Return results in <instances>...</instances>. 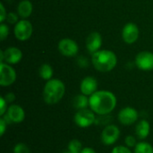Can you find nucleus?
<instances>
[{
    "label": "nucleus",
    "mask_w": 153,
    "mask_h": 153,
    "mask_svg": "<svg viewBox=\"0 0 153 153\" xmlns=\"http://www.w3.org/2000/svg\"><path fill=\"white\" fill-rule=\"evenodd\" d=\"M117 97L109 91H97L89 98V107L97 115H109L117 107Z\"/></svg>",
    "instance_id": "nucleus-1"
},
{
    "label": "nucleus",
    "mask_w": 153,
    "mask_h": 153,
    "mask_svg": "<svg viewBox=\"0 0 153 153\" xmlns=\"http://www.w3.org/2000/svg\"><path fill=\"white\" fill-rule=\"evenodd\" d=\"M91 63L97 71L108 73L116 67L117 64V57L111 50H99L91 55Z\"/></svg>",
    "instance_id": "nucleus-2"
},
{
    "label": "nucleus",
    "mask_w": 153,
    "mask_h": 153,
    "mask_svg": "<svg viewBox=\"0 0 153 153\" xmlns=\"http://www.w3.org/2000/svg\"><path fill=\"white\" fill-rule=\"evenodd\" d=\"M65 93V83L59 79H50L44 86L43 100L48 105H55L63 99Z\"/></svg>",
    "instance_id": "nucleus-3"
},
{
    "label": "nucleus",
    "mask_w": 153,
    "mask_h": 153,
    "mask_svg": "<svg viewBox=\"0 0 153 153\" xmlns=\"http://www.w3.org/2000/svg\"><path fill=\"white\" fill-rule=\"evenodd\" d=\"M74 121L77 126L81 128H88L95 124L96 116L91 109H81L75 113Z\"/></svg>",
    "instance_id": "nucleus-4"
},
{
    "label": "nucleus",
    "mask_w": 153,
    "mask_h": 153,
    "mask_svg": "<svg viewBox=\"0 0 153 153\" xmlns=\"http://www.w3.org/2000/svg\"><path fill=\"white\" fill-rule=\"evenodd\" d=\"M33 32V27L30 22L26 19L20 20L15 25L13 29V33L15 38L20 41L28 40Z\"/></svg>",
    "instance_id": "nucleus-5"
},
{
    "label": "nucleus",
    "mask_w": 153,
    "mask_h": 153,
    "mask_svg": "<svg viewBox=\"0 0 153 153\" xmlns=\"http://www.w3.org/2000/svg\"><path fill=\"white\" fill-rule=\"evenodd\" d=\"M16 77L15 70L9 64L0 63V85L2 87H7L14 83Z\"/></svg>",
    "instance_id": "nucleus-6"
},
{
    "label": "nucleus",
    "mask_w": 153,
    "mask_h": 153,
    "mask_svg": "<svg viewBox=\"0 0 153 153\" xmlns=\"http://www.w3.org/2000/svg\"><path fill=\"white\" fill-rule=\"evenodd\" d=\"M3 117L6 120L8 124H19L25 119V111L20 105L12 104L8 107L7 112Z\"/></svg>",
    "instance_id": "nucleus-7"
},
{
    "label": "nucleus",
    "mask_w": 153,
    "mask_h": 153,
    "mask_svg": "<svg viewBox=\"0 0 153 153\" xmlns=\"http://www.w3.org/2000/svg\"><path fill=\"white\" fill-rule=\"evenodd\" d=\"M138 118V111L132 107H126L122 108L117 115V119L123 126H132L137 122Z\"/></svg>",
    "instance_id": "nucleus-8"
},
{
    "label": "nucleus",
    "mask_w": 153,
    "mask_h": 153,
    "mask_svg": "<svg viewBox=\"0 0 153 153\" xmlns=\"http://www.w3.org/2000/svg\"><path fill=\"white\" fill-rule=\"evenodd\" d=\"M120 137V130L115 125H108L104 127L101 133V142L105 145H113Z\"/></svg>",
    "instance_id": "nucleus-9"
},
{
    "label": "nucleus",
    "mask_w": 153,
    "mask_h": 153,
    "mask_svg": "<svg viewBox=\"0 0 153 153\" xmlns=\"http://www.w3.org/2000/svg\"><path fill=\"white\" fill-rule=\"evenodd\" d=\"M58 50L64 56L72 57L78 54L79 47L74 39H63L58 43Z\"/></svg>",
    "instance_id": "nucleus-10"
},
{
    "label": "nucleus",
    "mask_w": 153,
    "mask_h": 153,
    "mask_svg": "<svg viewBox=\"0 0 153 153\" xmlns=\"http://www.w3.org/2000/svg\"><path fill=\"white\" fill-rule=\"evenodd\" d=\"M135 65L142 71L153 70V53L142 51L135 56Z\"/></svg>",
    "instance_id": "nucleus-11"
},
{
    "label": "nucleus",
    "mask_w": 153,
    "mask_h": 153,
    "mask_svg": "<svg viewBox=\"0 0 153 153\" xmlns=\"http://www.w3.org/2000/svg\"><path fill=\"white\" fill-rule=\"evenodd\" d=\"M139 28L134 22L126 23L122 30V38L126 44H134L139 38Z\"/></svg>",
    "instance_id": "nucleus-12"
},
{
    "label": "nucleus",
    "mask_w": 153,
    "mask_h": 153,
    "mask_svg": "<svg viewBox=\"0 0 153 153\" xmlns=\"http://www.w3.org/2000/svg\"><path fill=\"white\" fill-rule=\"evenodd\" d=\"M22 58V52L16 47H10L4 50V62L9 65L18 64Z\"/></svg>",
    "instance_id": "nucleus-13"
},
{
    "label": "nucleus",
    "mask_w": 153,
    "mask_h": 153,
    "mask_svg": "<svg viewBox=\"0 0 153 153\" xmlns=\"http://www.w3.org/2000/svg\"><path fill=\"white\" fill-rule=\"evenodd\" d=\"M80 90L82 94L86 96H91L98 90V82L92 76H87L82 79L80 84Z\"/></svg>",
    "instance_id": "nucleus-14"
},
{
    "label": "nucleus",
    "mask_w": 153,
    "mask_h": 153,
    "mask_svg": "<svg viewBox=\"0 0 153 153\" xmlns=\"http://www.w3.org/2000/svg\"><path fill=\"white\" fill-rule=\"evenodd\" d=\"M101 45H102V37L99 32L94 31L88 35L86 39V48L89 50V52L91 53V55L99 51Z\"/></svg>",
    "instance_id": "nucleus-15"
},
{
    "label": "nucleus",
    "mask_w": 153,
    "mask_h": 153,
    "mask_svg": "<svg viewBox=\"0 0 153 153\" xmlns=\"http://www.w3.org/2000/svg\"><path fill=\"white\" fill-rule=\"evenodd\" d=\"M150 131H151V125L149 121H147L146 119H142L137 123L135 126V134L137 138L140 140L146 139L150 134Z\"/></svg>",
    "instance_id": "nucleus-16"
},
{
    "label": "nucleus",
    "mask_w": 153,
    "mask_h": 153,
    "mask_svg": "<svg viewBox=\"0 0 153 153\" xmlns=\"http://www.w3.org/2000/svg\"><path fill=\"white\" fill-rule=\"evenodd\" d=\"M33 11V5L29 0H22L18 4L17 14L22 19H27L30 16Z\"/></svg>",
    "instance_id": "nucleus-17"
},
{
    "label": "nucleus",
    "mask_w": 153,
    "mask_h": 153,
    "mask_svg": "<svg viewBox=\"0 0 153 153\" xmlns=\"http://www.w3.org/2000/svg\"><path fill=\"white\" fill-rule=\"evenodd\" d=\"M73 106L75 109L81 110L85 109L89 107V99L88 96L84 94H78L73 100Z\"/></svg>",
    "instance_id": "nucleus-18"
},
{
    "label": "nucleus",
    "mask_w": 153,
    "mask_h": 153,
    "mask_svg": "<svg viewBox=\"0 0 153 153\" xmlns=\"http://www.w3.org/2000/svg\"><path fill=\"white\" fill-rule=\"evenodd\" d=\"M53 74H54L53 73V68L48 64L41 65L39 69V74L40 78L45 80V81H49L50 79H52Z\"/></svg>",
    "instance_id": "nucleus-19"
},
{
    "label": "nucleus",
    "mask_w": 153,
    "mask_h": 153,
    "mask_svg": "<svg viewBox=\"0 0 153 153\" xmlns=\"http://www.w3.org/2000/svg\"><path fill=\"white\" fill-rule=\"evenodd\" d=\"M134 153H153L152 145L147 142H140L134 147Z\"/></svg>",
    "instance_id": "nucleus-20"
},
{
    "label": "nucleus",
    "mask_w": 153,
    "mask_h": 153,
    "mask_svg": "<svg viewBox=\"0 0 153 153\" xmlns=\"http://www.w3.org/2000/svg\"><path fill=\"white\" fill-rule=\"evenodd\" d=\"M67 148H68V151H70L72 152L80 153L82 150V144L79 140L74 139V140H71L69 142Z\"/></svg>",
    "instance_id": "nucleus-21"
},
{
    "label": "nucleus",
    "mask_w": 153,
    "mask_h": 153,
    "mask_svg": "<svg viewBox=\"0 0 153 153\" xmlns=\"http://www.w3.org/2000/svg\"><path fill=\"white\" fill-rule=\"evenodd\" d=\"M13 153H30V150L28 147L27 144L23 143H17L13 150Z\"/></svg>",
    "instance_id": "nucleus-22"
},
{
    "label": "nucleus",
    "mask_w": 153,
    "mask_h": 153,
    "mask_svg": "<svg viewBox=\"0 0 153 153\" xmlns=\"http://www.w3.org/2000/svg\"><path fill=\"white\" fill-rule=\"evenodd\" d=\"M111 117L109 115H103V116H99V117L97 118L96 117V121H95V124L96 125H100V126H108L110 125V122H111Z\"/></svg>",
    "instance_id": "nucleus-23"
},
{
    "label": "nucleus",
    "mask_w": 153,
    "mask_h": 153,
    "mask_svg": "<svg viewBox=\"0 0 153 153\" xmlns=\"http://www.w3.org/2000/svg\"><path fill=\"white\" fill-rule=\"evenodd\" d=\"M8 34H9V27L7 26V24L2 22L0 24V39L4 40L8 37Z\"/></svg>",
    "instance_id": "nucleus-24"
},
{
    "label": "nucleus",
    "mask_w": 153,
    "mask_h": 153,
    "mask_svg": "<svg viewBox=\"0 0 153 153\" xmlns=\"http://www.w3.org/2000/svg\"><path fill=\"white\" fill-rule=\"evenodd\" d=\"M125 143L128 148H134L138 143L136 141V137H134V135H127L125 139Z\"/></svg>",
    "instance_id": "nucleus-25"
},
{
    "label": "nucleus",
    "mask_w": 153,
    "mask_h": 153,
    "mask_svg": "<svg viewBox=\"0 0 153 153\" xmlns=\"http://www.w3.org/2000/svg\"><path fill=\"white\" fill-rule=\"evenodd\" d=\"M7 104L8 103L5 100V99L3 96L0 97V117H4L6 114L7 109H8Z\"/></svg>",
    "instance_id": "nucleus-26"
},
{
    "label": "nucleus",
    "mask_w": 153,
    "mask_h": 153,
    "mask_svg": "<svg viewBox=\"0 0 153 153\" xmlns=\"http://www.w3.org/2000/svg\"><path fill=\"white\" fill-rule=\"evenodd\" d=\"M111 153H132V152H131L130 148H128L127 146L118 145L112 149Z\"/></svg>",
    "instance_id": "nucleus-27"
},
{
    "label": "nucleus",
    "mask_w": 153,
    "mask_h": 153,
    "mask_svg": "<svg viewBox=\"0 0 153 153\" xmlns=\"http://www.w3.org/2000/svg\"><path fill=\"white\" fill-rule=\"evenodd\" d=\"M6 21H7V22L11 23V24H16L19 22L18 15L14 13H7Z\"/></svg>",
    "instance_id": "nucleus-28"
},
{
    "label": "nucleus",
    "mask_w": 153,
    "mask_h": 153,
    "mask_svg": "<svg viewBox=\"0 0 153 153\" xmlns=\"http://www.w3.org/2000/svg\"><path fill=\"white\" fill-rule=\"evenodd\" d=\"M7 125H8V123L6 122V120L3 117H0V136L1 137L4 136V134L6 131V128H7Z\"/></svg>",
    "instance_id": "nucleus-29"
},
{
    "label": "nucleus",
    "mask_w": 153,
    "mask_h": 153,
    "mask_svg": "<svg viewBox=\"0 0 153 153\" xmlns=\"http://www.w3.org/2000/svg\"><path fill=\"white\" fill-rule=\"evenodd\" d=\"M6 17H7V13L5 11L4 4L1 3L0 4V22H1V23L4 22V20H6Z\"/></svg>",
    "instance_id": "nucleus-30"
},
{
    "label": "nucleus",
    "mask_w": 153,
    "mask_h": 153,
    "mask_svg": "<svg viewBox=\"0 0 153 153\" xmlns=\"http://www.w3.org/2000/svg\"><path fill=\"white\" fill-rule=\"evenodd\" d=\"M5 99V100L7 101V103H13L15 100V95L13 92H8L5 94V96L4 97Z\"/></svg>",
    "instance_id": "nucleus-31"
},
{
    "label": "nucleus",
    "mask_w": 153,
    "mask_h": 153,
    "mask_svg": "<svg viewBox=\"0 0 153 153\" xmlns=\"http://www.w3.org/2000/svg\"><path fill=\"white\" fill-rule=\"evenodd\" d=\"M78 63H79V65H80V66H82V67H83V65H84V67H85V66H88V65H89V64H88L87 59H85L83 56H80Z\"/></svg>",
    "instance_id": "nucleus-32"
},
{
    "label": "nucleus",
    "mask_w": 153,
    "mask_h": 153,
    "mask_svg": "<svg viewBox=\"0 0 153 153\" xmlns=\"http://www.w3.org/2000/svg\"><path fill=\"white\" fill-rule=\"evenodd\" d=\"M80 153H96V152L91 147H85V148H82V152Z\"/></svg>",
    "instance_id": "nucleus-33"
},
{
    "label": "nucleus",
    "mask_w": 153,
    "mask_h": 153,
    "mask_svg": "<svg viewBox=\"0 0 153 153\" xmlns=\"http://www.w3.org/2000/svg\"><path fill=\"white\" fill-rule=\"evenodd\" d=\"M4 62V50L0 51V63Z\"/></svg>",
    "instance_id": "nucleus-34"
},
{
    "label": "nucleus",
    "mask_w": 153,
    "mask_h": 153,
    "mask_svg": "<svg viewBox=\"0 0 153 153\" xmlns=\"http://www.w3.org/2000/svg\"><path fill=\"white\" fill-rule=\"evenodd\" d=\"M63 153H75V152H70V151H67V152H63Z\"/></svg>",
    "instance_id": "nucleus-35"
}]
</instances>
